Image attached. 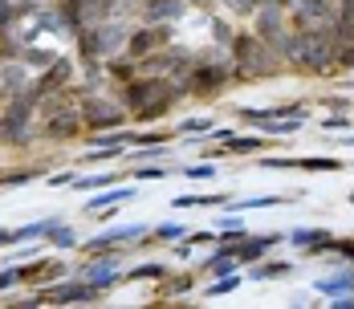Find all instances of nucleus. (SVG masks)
<instances>
[{"instance_id": "f257e3e1", "label": "nucleus", "mask_w": 354, "mask_h": 309, "mask_svg": "<svg viewBox=\"0 0 354 309\" xmlns=\"http://www.w3.org/2000/svg\"><path fill=\"white\" fill-rule=\"evenodd\" d=\"M277 53H281L289 66L306 69V73H330L334 69V53H338V33H285L277 41Z\"/></svg>"}, {"instance_id": "f03ea898", "label": "nucleus", "mask_w": 354, "mask_h": 309, "mask_svg": "<svg viewBox=\"0 0 354 309\" xmlns=\"http://www.w3.org/2000/svg\"><path fill=\"white\" fill-rule=\"evenodd\" d=\"M232 69L241 73V77H277V69H281V53H277V45H269L265 37L257 33H245L232 41Z\"/></svg>"}, {"instance_id": "7ed1b4c3", "label": "nucleus", "mask_w": 354, "mask_h": 309, "mask_svg": "<svg viewBox=\"0 0 354 309\" xmlns=\"http://www.w3.org/2000/svg\"><path fill=\"white\" fill-rule=\"evenodd\" d=\"M176 98L179 94H176V86H171L167 77H135V82H127V106L139 114L142 122L163 118Z\"/></svg>"}, {"instance_id": "20e7f679", "label": "nucleus", "mask_w": 354, "mask_h": 309, "mask_svg": "<svg viewBox=\"0 0 354 309\" xmlns=\"http://www.w3.org/2000/svg\"><path fill=\"white\" fill-rule=\"evenodd\" d=\"M131 41L127 33V25L118 21V17H106V21H98V25H86L82 33H77V45H82V62H102V57H118V49Z\"/></svg>"}, {"instance_id": "39448f33", "label": "nucleus", "mask_w": 354, "mask_h": 309, "mask_svg": "<svg viewBox=\"0 0 354 309\" xmlns=\"http://www.w3.org/2000/svg\"><path fill=\"white\" fill-rule=\"evenodd\" d=\"M37 102H41V98H37V90L8 98L4 114H0V131H4V142H17V147L33 142V127H29V118H33Z\"/></svg>"}, {"instance_id": "423d86ee", "label": "nucleus", "mask_w": 354, "mask_h": 309, "mask_svg": "<svg viewBox=\"0 0 354 309\" xmlns=\"http://www.w3.org/2000/svg\"><path fill=\"white\" fill-rule=\"evenodd\" d=\"M293 29L334 33L338 29V4L334 0H293Z\"/></svg>"}, {"instance_id": "0eeeda50", "label": "nucleus", "mask_w": 354, "mask_h": 309, "mask_svg": "<svg viewBox=\"0 0 354 309\" xmlns=\"http://www.w3.org/2000/svg\"><path fill=\"white\" fill-rule=\"evenodd\" d=\"M187 77H192V94H216V90H224V82H228V62H224V53L212 49V53L192 57Z\"/></svg>"}, {"instance_id": "6e6552de", "label": "nucleus", "mask_w": 354, "mask_h": 309, "mask_svg": "<svg viewBox=\"0 0 354 309\" xmlns=\"http://www.w3.org/2000/svg\"><path fill=\"white\" fill-rule=\"evenodd\" d=\"M77 110H82V122L90 131H118L122 118H127V110L118 102H106V98H86Z\"/></svg>"}, {"instance_id": "1a4fd4ad", "label": "nucleus", "mask_w": 354, "mask_h": 309, "mask_svg": "<svg viewBox=\"0 0 354 309\" xmlns=\"http://www.w3.org/2000/svg\"><path fill=\"white\" fill-rule=\"evenodd\" d=\"M98 297V289L90 285V281H57V285H49V289H41V301L45 306H82V301H94Z\"/></svg>"}, {"instance_id": "9d476101", "label": "nucleus", "mask_w": 354, "mask_h": 309, "mask_svg": "<svg viewBox=\"0 0 354 309\" xmlns=\"http://www.w3.org/2000/svg\"><path fill=\"white\" fill-rule=\"evenodd\" d=\"M77 277L90 281L98 293H106L110 285H118V248H114V252H98V256H90V265H82Z\"/></svg>"}, {"instance_id": "9b49d317", "label": "nucleus", "mask_w": 354, "mask_h": 309, "mask_svg": "<svg viewBox=\"0 0 354 309\" xmlns=\"http://www.w3.org/2000/svg\"><path fill=\"white\" fill-rule=\"evenodd\" d=\"M171 41V29L167 25H147V29H139V33H131V41H127V57L131 62H142V57H151L155 49H163Z\"/></svg>"}, {"instance_id": "f8f14e48", "label": "nucleus", "mask_w": 354, "mask_h": 309, "mask_svg": "<svg viewBox=\"0 0 354 309\" xmlns=\"http://www.w3.org/2000/svg\"><path fill=\"white\" fill-rule=\"evenodd\" d=\"M142 232H147V224H127V228H110L102 236H94V241L86 244V252L90 256H98V252H114V248H127V244H139Z\"/></svg>"}, {"instance_id": "ddd939ff", "label": "nucleus", "mask_w": 354, "mask_h": 309, "mask_svg": "<svg viewBox=\"0 0 354 309\" xmlns=\"http://www.w3.org/2000/svg\"><path fill=\"white\" fill-rule=\"evenodd\" d=\"M73 82V62L70 57H57L53 66L45 69L41 77H37V98H49V94H62L66 86Z\"/></svg>"}, {"instance_id": "4468645a", "label": "nucleus", "mask_w": 354, "mask_h": 309, "mask_svg": "<svg viewBox=\"0 0 354 309\" xmlns=\"http://www.w3.org/2000/svg\"><path fill=\"white\" fill-rule=\"evenodd\" d=\"M29 90H37V77H29V66H25V62L0 66V94L17 98V94H29Z\"/></svg>"}, {"instance_id": "2eb2a0df", "label": "nucleus", "mask_w": 354, "mask_h": 309, "mask_svg": "<svg viewBox=\"0 0 354 309\" xmlns=\"http://www.w3.org/2000/svg\"><path fill=\"white\" fill-rule=\"evenodd\" d=\"M257 37H265L269 45H277L285 37V8L281 4H261L257 8Z\"/></svg>"}, {"instance_id": "dca6fc26", "label": "nucleus", "mask_w": 354, "mask_h": 309, "mask_svg": "<svg viewBox=\"0 0 354 309\" xmlns=\"http://www.w3.org/2000/svg\"><path fill=\"white\" fill-rule=\"evenodd\" d=\"M183 12H187V0H147L142 4L147 25H176L183 21Z\"/></svg>"}, {"instance_id": "f3484780", "label": "nucleus", "mask_w": 354, "mask_h": 309, "mask_svg": "<svg viewBox=\"0 0 354 309\" xmlns=\"http://www.w3.org/2000/svg\"><path fill=\"white\" fill-rule=\"evenodd\" d=\"M77 122H82V110L57 106V110L49 114V122H45V138H70L73 131H77Z\"/></svg>"}, {"instance_id": "a211bd4d", "label": "nucleus", "mask_w": 354, "mask_h": 309, "mask_svg": "<svg viewBox=\"0 0 354 309\" xmlns=\"http://www.w3.org/2000/svg\"><path fill=\"white\" fill-rule=\"evenodd\" d=\"M21 281H29V285H49V281H57V277H66V265L62 261H29L25 269H17Z\"/></svg>"}, {"instance_id": "6ab92c4d", "label": "nucleus", "mask_w": 354, "mask_h": 309, "mask_svg": "<svg viewBox=\"0 0 354 309\" xmlns=\"http://www.w3.org/2000/svg\"><path fill=\"white\" fill-rule=\"evenodd\" d=\"M289 244L293 248H310V252H326V248H334V236L326 228H293Z\"/></svg>"}, {"instance_id": "aec40b11", "label": "nucleus", "mask_w": 354, "mask_h": 309, "mask_svg": "<svg viewBox=\"0 0 354 309\" xmlns=\"http://www.w3.org/2000/svg\"><path fill=\"white\" fill-rule=\"evenodd\" d=\"M277 241H285L281 232H265L261 241H241V244H236V261H241V265H252V261H261V256H265Z\"/></svg>"}, {"instance_id": "412c9836", "label": "nucleus", "mask_w": 354, "mask_h": 309, "mask_svg": "<svg viewBox=\"0 0 354 309\" xmlns=\"http://www.w3.org/2000/svg\"><path fill=\"white\" fill-rule=\"evenodd\" d=\"M318 293H326V297H334V293H354V269H342L338 277H322Z\"/></svg>"}, {"instance_id": "4be33fe9", "label": "nucleus", "mask_w": 354, "mask_h": 309, "mask_svg": "<svg viewBox=\"0 0 354 309\" xmlns=\"http://www.w3.org/2000/svg\"><path fill=\"white\" fill-rule=\"evenodd\" d=\"M131 196H135L131 187H110L106 196H94V200L86 204V212H90V216H94V212H110L114 204H122V200H131Z\"/></svg>"}, {"instance_id": "5701e85b", "label": "nucleus", "mask_w": 354, "mask_h": 309, "mask_svg": "<svg viewBox=\"0 0 354 309\" xmlns=\"http://www.w3.org/2000/svg\"><path fill=\"white\" fill-rule=\"evenodd\" d=\"M106 73L114 77V82H122V86H127V82H135V77H139V66H135L131 57H127V62H122V57H110Z\"/></svg>"}, {"instance_id": "b1692460", "label": "nucleus", "mask_w": 354, "mask_h": 309, "mask_svg": "<svg viewBox=\"0 0 354 309\" xmlns=\"http://www.w3.org/2000/svg\"><path fill=\"white\" fill-rule=\"evenodd\" d=\"M293 273V265L289 261H269V265H261V269H252V281H277V277H289Z\"/></svg>"}, {"instance_id": "393cba45", "label": "nucleus", "mask_w": 354, "mask_h": 309, "mask_svg": "<svg viewBox=\"0 0 354 309\" xmlns=\"http://www.w3.org/2000/svg\"><path fill=\"white\" fill-rule=\"evenodd\" d=\"M21 62H25L29 69H49L53 62H57V53H53V49H29V45H25Z\"/></svg>"}, {"instance_id": "a878e982", "label": "nucleus", "mask_w": 354, "mask_h": 309, "mask_svg": "<svg viewBox=\"0 0 354 309\" xmlns=\"http://www.w3.org/2000/svg\"><path fill=\"white\" fill-rule=\"evenodd\" d=\"M41 171H45V167H17V171L0 175V187H21V183H33V179H41Z\"/></svg>"}, {"instance_id": "bb28decb", "label": "nucleus", "mask_w": 354, "mask_h": 309, "mask_svg": "<svg viewBox=\"0 0 354 309\" xmlns=\"http://www.w3.org/2000/svg\"><path fill=\"white\" fill-rule=\"evenodd\" d=\"M236 265H241V261H236L232 252H220V248H216V256L204 265V269H208V273H216V277H228V273H236Z\"/></svg>"}, {"instance_id": "cd10ccee", "label": "nucleus", "mask_w": 354, "mask_h": 309, "mask_svg": "<svg viewBox=\"0 0 354 309\" xmlns=\"http://www.w3.org/2000/svg\"><path fill=\"white\" fill-rule=\"evenodd\" d=\"M49 244H53V248H73V244H77V232H73L70 224L57 220V224L49 228Z\"/></svg>"}, {"instance_id": "c85d7f7f", "label": "nucleus", "mask_w": 354, "mask_h": 309, "mask_svg": "<svg viewBox=\"0 0 354 309\" xmlns=\"http://www.w3.org/2000/svg\"><path fill=\"white\" fill-rule=\"evenodd\" d=\"M114 179L118 175H82V179H73V187L77 191H98V187H114Z\"/></svg>"}, {"instance_id": "c756f323", "label": "nucleus", "mask_w": 354, "mask_h": 309, "mask_svg": "<svg viewBox=\"0 0 354 309\" xmlns=\"http://www.w3.org/2000/svg\"><path fill=\"white\" fill-rule=\"evenodd\" d=\"M224 147H228V151H236V155H248V151H261V147H265V138H257V135H245V138L232 135Z\"/></svg>"}, {"instance_id": "7c9ffc66", "label": "nucleus", "mask_w": 354, "mask_h": 309, "mask_svg": "<svg viewBox=\"0 0 354 309\" xmlns=\"http://www.w3.org/2000/svg\"><path fill=\"white\" fill-rule=\"evenodd\" d=\"M212 37L220 49H232V41H236V33H232V25L228 21H220V17H212Z\"/></svg>"}, {"instance_id": "2f4dec72", "label": "nucleus", "mask_w": 354, "mask_h": 309, "mask_svg": "<svg viewBox=\"0 0 354 309\" xmlns=\"http://www.w3.org/2000/svg\"><path fill=\"white\" fill-rule=\"evenodd\" d=\"M176 207H212V204H228L224 196H179V200H171Z\"/></svg>"}, {"instance_id": "473e14b6", "label": "nucleus", "mask_w": 354, "mask_h": 309, "mask_svg": "<svg viewBox=\"0 0 354 309\" xmlns=\"http://www.w3.org/2000/svg\"><path fill=\"white\" fill-rule=\"evenodd\" d=\"M163 273H167V265H139V269L122 273L118 281H151V277H163Z\"/></svg>"}, {"instance_id": "72a5a7b5", "label": "nucleus", "mask_w": 354, "mask_h": 309, "mask_svg": "<svg viewBox=\"0 0 354 309\" xmlns=\"http://www.w3.org/2000/svg\"><path fill=\"white\" fill-rule=\"evenodd\" d=\"M142 4L147 0H110V17H118V21L122 17H135V12H142Z\"/></svg>"}, {"instance_id": "f704fd0d", "label": "nucleus", "mask_w": 354, "mask_h": 309, "mask_svg": "<svg viewBox=\"0 0 354 309\" xmlns=\"http://www.w3.org/2000/svg\"><path fill=\"white\" fill-rule=\"evenodd\" d=\"M285 204L281 196H252V200H241V204H224V207H236V212H248V207H277Z\"/></svg>"}, {"instance_id": "c9c22d12", "label": "nucleus", "mask_w": 354, "mask_h": 309, "mask_svg": "<svg viewBox=\"0 0 354 309\" xmlns=\"http://www.w3.org/2000/svg\"><path fill=\"white\" fill-rule=\"evenodd\" d=\"M297 167H306V171H338L342 163L338 159H297Z\"/></svg>"}, {"instance_id": "e433bc0d", "label": "nucleus", "mask_w": 354, "mask_h": 309, "mask_svg": "<svg viewBox=\"0 0 354 309\" xmlns=\"http://www.w3.org/2000/svg\"><path fill=\"white\" fill-rule=\"evenodd\" d=\"M236 285H241V277H236V273L220 277V281H216L212 289H208V297H220V293H232V289H236Z\"/></svg>"}, {"instance_id": "4c0bfd02", "label": "nucleus", "mask_w": 354, "mask_h": 309, "mask_svg": "<svg viewBox=\"0 0 354 309\" xmlns=\"http://www.w3.org/2000/svg\"><path fill=\"white\" fill-rule=\"evenodd\" d=\"M183 175H187V179H196V183H208V179L216 175V167H212V163H196V167H187Z\"/></svg>"}, {"instance_id": "58836bf2", "label": "nucleus", "mask_w": 354, "mask_h": 309, "mask_svg": "<svg viewBox=\"0 0 354 309\" xmlns=\"http://www.w3.org/2000/svg\"><path fill=\"white\" fill-rule=\"evenodd\" d=\"M224 8H232L236 17H252L257 12V0H224Z\"/></svg>"}, {"instance_id": "ea45409f", "label": "nucleus", "mask_w": 354, "mask_h": 309, "mask_svg": "<svg viewBox=\"0 0 354 309\" xmlns=\"http://www.w3.org/2000/svg\"><path fill=\"white\" fill-rule=\"evenodd\" d=\"M155 236H159V241H179V236H187V232H183V228H179V224H159V228H155Z\"/></svg>"}, {"instance_id": "a19ab883", "label": "nucleus", "mask_w": 354, "mask_h": 309, "mask_svg": "<svg viewBox=\"0 0 354 309\" xmlns=\"http://www.w3.org/2000/svg\"><path fill=\"white\" fill-rule=\"evenodd\" d=\"M135 175H139V179H147V183H155V179L163 183V179H167V175H171V171H167V167H139V171H135Z\"/></svg>"}, {"instance_id": "79ce46f5", "label": "nucleus", "mask_w": 354, "mask_h": 309, "mask_svg": "<svg viewBox=\"0 0 354 309\" xmlns=\"http://www.w3.org/2000/svg\"><path fill=\"white\" fill-rule=\"evenodd\" d=\"M183 131H187V135H204V131H212V122H208V118H187Z\"/></svg>"}, {"instance_id": "37998d69", "label": "nucleus", "mask_w": 354, "mask_h": 309, "mask_svg": "<svg viewBox=\"0 0 354 309\" xmlns=\"http://www.w3.org/2000/svg\"><path fill=\"white\" fill-rule=\"evenodd\" d=\"M322 127H326V131H342V127H351V122H346V114H334V118H322Z\"/></svg>"}, {"instance_id": "c03bdc74", "label": "nucleus", "mask_w": 354, "mask_h": 309, "mask_svg": "<svg viewBox=\"0 0 354 309\" xmlns=\"http://www.w3.org/2000/svg\"><path fill=\"white\" fill-rule=\"evenodd\" d=\"M334 309H354V293H334V301H330Z\"/></svg>"}, {"instance_id": "a18cd8bd", "label": "nucleus", "mask_w": 354, "mask_h": 309, "mask_svg": "<svg viewBox=\"0 0 354 309\" xmlns=\"http://www.w3.org/2000/svg\"><path fill=\"white\" fill-rule=\"evenodd\" d=\"M334 252L346 256V261H354V241H334Z\"/></svg>"}, {"instance_id": "49530a36", "label": "nucleus", "mask_w": 354, "mask_h": 309, "mask_svg": "<svg viewBox=\"0 0 354 309\" xmlns=\"http://www.w3.org/2000/svg\"><path fill=\"white\" fill-rule=\"evenodd\" d=\"M77 175H70V171H62V175H49V187H70Z\"/></svg>"}, {"instance_id": "de8ad7c7", "label": "nucleus", "mask_w": 354, "mask_h": 309, "mask_svg": "<svg viewBox=\"0 0 354 309\" xmlns=\"http://www.w3.org/2000/svg\"><path fill=\"white\" fill-rule=\"evenodd\" d=\"M17 281H21V273H17V269H4V273H0V289H12Z\"/></svg>"}, {"instance_id": "09e8293b", "label": "nucleus", "mask_w": 354, "mask_h": 309, "mask_svg": "<svg viewBox=\"0 0 354 309\" xmlns=\"http://www.w3.org/2000/svg\"><path fill=\"white\" fill-rule=\"evenodd\" d=\"M322 106H330L334 114H346V110H351V102H346V98H326Z\"/></svg>"}, {"instance_id": "8fccbe9b", "label": "nucleus", "mask_w": 354, "mask_h": 309, "mask_svg": "<svg viewBox=\"0 0 354 309\" xmlns=\"http://www.w3.org/2000/svg\"><path fill=\"white\" fill-rule=\"evenodd\" d=\"M8 244H17V232H8V228H0V248H8Z\"/></svg>"}, {"instance_id": "3c124183", "label": "nucleus", "mask_w": 354, "mask_h": 309, "mask_svg": "<svg viewBox=\"0 0 354 309\" xmlns=\"http://www.w3.org/2000/svg\"><path fill=\"white\" fill-rule=\"evenodd\" d=\"M187 4H196V8H212L216 0H187Z\"/></svg>"}, {"instance_id": "603ef678", "label": "nucleus", "mask_w": 354, "mask_h": 309, "mask_svg": "<svg viewBox=\"0 0 354 309\" xmlns=\"http://www.w3.org/2000/svg\"><path fill=\"white\" fill-rule=\"evenodd\" d=\"M351 204H354V191H351Z\"/></svg>"}]
</instances>
